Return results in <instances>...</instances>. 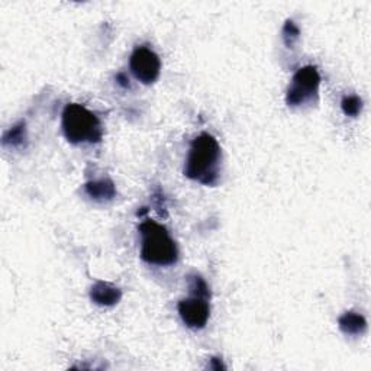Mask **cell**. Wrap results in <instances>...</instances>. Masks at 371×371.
<instances>
[{
    "label": "cell",
    "mask_w": 371,
    "mask_h": 371,
    "mask_svg": "<svg viewBox=\"0 0 371 371\" xmlns=\"http://www.w3.org/2000/svg\"><path fill=\"white\" fill-rule=\"evenodd\" d=\"M321 75L315 66L299 68L287 87L286 103L290 108H299L318 99Z\"/></svg>",
    "instance_id": "obj_4"
},
{
    "label": "cell",
    "mask_w": 371,
    "mask_h": 371,
    "mask_svg": "<svg viewBox=\"0 0 371 371\" xmlns=\"http://www.w3.org/2000/svg\"><path fill=\"white\" fill-rule=\"evenodd\" d=\"M341 109L347 116H351V118H356V116L360 115L363 110V101L361 97L357 94H348L345 96L342 102H341Z\"/></svg>",
    "instance_id": "obj_11"
},
{
    "label": "cell",
    "mask_w": 371,
    "mask_h": 371,
    "mask_svg": "<svg viewBox=\"0 0 371 371\" xmlns=\"http://www.w3.org/2000/svg\"><path fill=\"white\" fill-rule=\"evenodd\" d=\"M90 299L101 306H113L122 299V290L106 282H97L90 289Z\"/></svg>",
    "instance_id": "obj_7"
},
{
    "label": "cell",
    "mask_w": 371,
    "mask_h": 371,
    "mask_svg": "<svg viewBox=\"0 0 371 371\" xmlns=\"http://www.w3.org/2000/svg\"><path fill=\"white\" fill-rule=\"evenodd\" d=\"M132 74L144 85H152L159 80L161 73L160 57L147 45H140L133 50L129 58Z\"/></svg>",
    "instance_id": "obj_5"
},
{
    "label": "cell",
    "mask_w": 371,
    "mask_h": 371,
    "mask_svg": "<svg viewBox=\"0 0 371 371\" xmlns=\"http://www.w3.org/2000/svg\"><path fill=\"white\" fill-rule=\"evenodd\" d=\"M210 298L191 293L187 299H182L177 305L179 315L183 323L190 329H202L210 317Z\"/></svg>",
    "instance_id": "obj_6"
},
{
    "label": "cell",
    "mask_w": 371,
    "mask_h": 371,
    "mask_svg": "<svg viewBox=\"0 0 371 371\" xmlns=\"http://www.w3.org/2000/svg\"><path fill=\"white\" fill-rule=\"evenodd\" d=\"M63 132L68 143L96 144L101 143L103 128L101 119L79 103H68L63 110Z\"/></svg>",
    "instance_id": "obj_3"
},
{
    "label": "cell",
    "mask_w": 371,
    "mask_h": 371,
    "mask_svg": "<svg viewBox=\"0 0 371 371\" xmlns=\"http://www.w3.org/2000/svg\"><path fill=\"white\" fill-rule=\"evenodd\" d=\"M209 368H212V370H225L226 367L222 364V361H221V358H210V365H209Z\"/></svg>",
    "instance_id": "obj_14"
},
{
    "label": "cell",
    "mask_w": 371,
    "mask_h": 371,
    "mask_svg": "<svg viewBox=\"0 0 371 371\" xmlns=\"http://www.w3.org/2000/svg\"><path fill=\"white\" fill-rule=\"evenodd\" d=\"M141 259L152 265H173L179 260V248L166 226L152 219L140 225Z\"/></svg>",
    "instance_id": "obj_2"
},
{
    "label": "cell",
    "mask_w": 371,
    "mask_h": 371,
    "mask_svg": "<svg viewBox=\"0 0 371 371\" xmlns=\"http://www.w3.org/2000/svg\"><path fill=\"white\" fill-rule=\"evenodd\" d=\"M27 144V126L25 122H19L3 135V145L19 148Z\"/></svg>",
    "instance_id": "obj_10"
},
{
    "label": "cell",
    "mask_w": 371,
    "mask_h": 371,
    "mask_svg": "<svg viewBox=\"0 0 371 371\" xmlns=\"http://www.w3.org/2000/svg\"><path fill=\"white\" fill-rule=\"evenodd\" d=\"M282 35H283V43L287 48H291L293 45H295L299 38H300V29L298 28V25L293 22V21H286L284 27H283V31H282Z\"/></svg>",
    "instance_id": "obj_12"
},
{
    "label": "cell",
    "mask_w": 371,
    "mask_h": 371,
    "mask_svg": "<svg viewBox=\"0 0 371 371\" xmlns=\"http://www.w3.org/2000/svg\"><path fill=\"white\" fill-rule=\"evenodd\" d=\"M222 150L213 135L203 132L190 144L184 163L187 179L205 186H217L221 179Z\"/></svg>",
    "instance_id": "obj_1"
},
{
    "label": "cell",
    "mask_w": 371,
    "mask_h": 371,
    "mask_svg": "<svg viewBox=\"0 0 371 371\" xmlns=\"http://www.w3.org/2000/svg\"><path fill=\"white\" fill-rule=\"evenodd\" d=\"M116 82H118V85L122 86L124 89H129L131 87L129 79L126 77V74H124V73H118V74H116Z\"/></svg>",
    "instance_id": "obj_13"
},
{
    "label": "cell",
    "mask_w": 371,
    "mask_h": 371,
    "mask_svg": "<svg viewBox=\"0 0 371 371\" xmlns=\"http://www.w3.org/2000/svg\"><path fill=\"white\" fill-rule=\"evenodd\" d=\"M86 194L96 202H110L116 196V187L110 179L92 180L85 184Z\"/></svg>",
    "instance_id": "obj_8"
},
{
    "label": "cell",
    "mask_w": 371,
    "mask_h": 371,
    "mask_svg": "<svg viewBox=\"0 0 371 371\" xmlns=\"http://www.w3.org/2000/svg\"><path fill=\"white\" fill-rule=\"evenodd\" d=\"M340 329L347 335H363L367 330V321L357 312H345L338 319Z\"/></svg>",
    "instance_id": "obj_9"
}]
</instances>
